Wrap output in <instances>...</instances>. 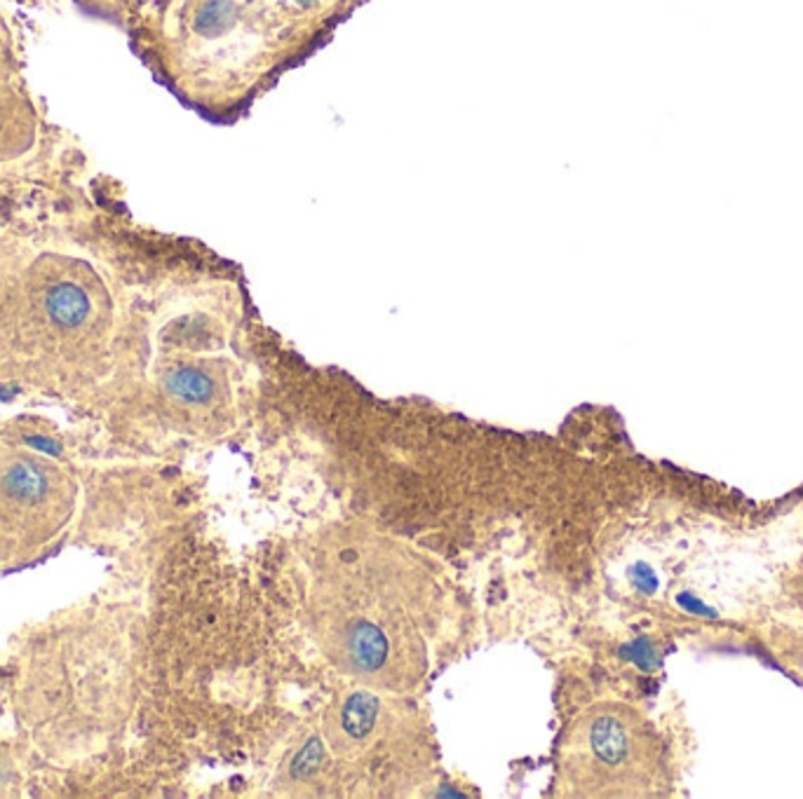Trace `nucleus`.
Masks as SVG:
<instances>
[{"mask_svg":"<svg viewBox=\"0 0 803 799\" xmlns=\"http://www.w3.org/2000/svg\"><path fill=\"white\" fill-rule=\"evenodd\" d=\"M46 307L50 312V317L59 326L71 328L88 320L90 299H88V293L76 284H59V286L50 289Z\"/></svg>","mask_w":803,"mask_h":799,"instance_id":"obj_3","label":"nucleus"},{"mask_svg":"<svg viewBox=\"0 0 803 799\" xmlns=\"http://www.w3.org/2000/svg\"><path fill=\"white\" fill-rule=\"evenodd\" d=\"M6 490L17 499H36L46 493L48 483L46 476L40 474L36 467L27 465V462H19L6 474Z\"/></svg>","mask_w":803,"mask_h":799,"instance_id":"obj_5","label":"nucleus"},{"mask_svg":"<svg viewBox=\"0 0 803 799\" xmlns=\"http://www.w3.org/2000/svg\"><path fill=\"white\" fill-rule=\"evenodd\" d=\"M168 387L174 396L187 398V402H193V404L208 402V398L214 394V383L208 375L195 368H181V371L172 373Z\"/></svg>","mask_w":803,"mask_h":799,"instance_id":"obj_4","label":"nucleus"},{"mask_svg":"<svg viewBox=\"0 0 803 799\" xmlns=\"http://www.w3.org/2000/svg\"><path fill=\"white\" fill-rule=\"evenodd\" d=\"M438 581L406 544L372 528H339L308 575V628L322 655L377 691L409 694L428 672Z\"/></svg>","mask_w":803,"mask_h":799,"instance_id":"obj_1","label":"nucleus"},{"mask_svg":"<svg viewBox=\"0 0 803 799\" xmlns=\"http://www.w3.org/2000/svg\"><path fill=\"white\" fill-rule=\"evenodd\" d=\"M785 588H787L790 598L794 600V605H796V607L801 609V613H803V560L794 567L792 575L787 577Z\"/></svg>","mask_w":803,"mask_h":799,"instance_id":"obj_6","label":"nucleus"},{"mask_svg":"<svg viewBox=\"0 0 803 799\" xmlns=\"http://www.w3.org/2000/svg\"><path fill=\"white\" fill-rule=\"evenodd\" d=\"M665 773L661 736L628 704H592L560 746L558 790L566 797H653L665 790Z\"/></svg>","mask_w":803,"mask_h":799,"instance_id":"obj_2","label":"nucleus"}]
</instances>
